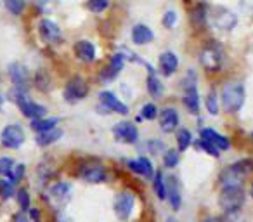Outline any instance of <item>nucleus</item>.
I'll return each mask as SVG.
<instances>
[{"instance_id":"nucleus-48","label":"nucleus","mask_w":253,"mask_h":222,"mask_svg":"<svg viewBox=\"0 0 253 222\" xmlns=\"http://www.w3.org/2000/svg\"><path fill=\"white\" fill-rule=\"evenodd\" d=\"M4 101H5V97L2 94H0V108H2V106H4Z\"/></svg>"},{"instance_id":"nucleus-18","label":"nucleus","mask_w":253,"mask_h":222,"mask_svg":"<svg viewBox=\"0 0 253 222\" xmlns=\"http://www.w3.org/2000/svg\"><path fill=\"white\" fill-rule=\"evenodd\" d=\"M160 127L165 134H170L173 132L177 127H179V113H177L173 108H165L160 113Z\"/></svg>"},{"instance_id":"nucleus-31","label":"nucleus","mask_w":253,"mask_h":222,"mask_svg":"<svg viewBox=\"0 0 253 222\" xmlns=\"http://www.w3.org/2000/svg\"><path fill=\"white\" fill-rule=\"evenodd\" d=\"M14 184L11 182L9 179H0V196L2 200H9V198L14 194Z\"/></svg>"},{"instance_id":"nucleus-49","label":"nucleus","mask_w":253,"mask_h":222,"mask_svg":"<svg viewBox=\"0 0 253 222\" xmlns=\"http://www.w3.org/2000/svg\"><path fill=\"white\" fill-rule=\"evenodd\" d=\"M250 196L253 198V184H252V187H250Z\"/></svg>"},{"instance_id":"nucleus-19","label":"nucleus","mask_w":253,"mask_h":222,"mask_svg":"<svg viewBox=\"0 0 253 222\" xmlns=\"http://www.w3.org/2000/svg\"><path fill=\"white\" fill-rule=\"evenodd\" d=\"M47 194H49V198L54 201V203L64 205L68 200H70L71 184H68V182H56L54 186H50V187H49Z\"/></svg>"},{"instance_id":"nucleus-4","label":"nucleus","mask_w":253,"mask_h":222,"mask_svg":"<svg viewBox=\"0 0 253 222\" xmlns=\"http://www.w3.org/2000/svg\"><path fill=\"white\" fill-rule=\"evenodd\" d=\"M184 89V97L182 102L193 115L200 113V94H198V85H196V75L193 71H187L186 78L182 80Z\"/></svg>"},{"instance_id":"nucleus-16","label":"nucleus","mask_w":253,"mask_h":222,"mask_svg":"<svg viewBox=\"0 0 253 222\" xmlns=\"http://www.w3.org/2000/svg\"><path fill=\"white\" fill-rule=\"evenodd\" d=\"M125 66V57H123L122 52H116L115 56L111 57V63L101 71V82H109L120 73Z\"/></svg>"},{"instance_id":"nucleus-22","label":"nucleus","mask_w":253,"mask_h":222,"mask_svg":"<svg viewBox=\"0 0 253 222\" xmlns=\"http://www.w3.org/2000/svg\"><path fill=\"white\" fill-rule=\"evenodd\" d=\"M153 39H155V33H153V30L149 26L135 25L132 28V42L135 45H146V44L153 42Z\"/></svg>"},{"instance_id":"nucleus-23","label":"nucleus","mask_w":253,"mask_h":222,"mask_svg":"<svg viewBox=\"0 0 253 222\" xmlns=\"http://www.w3.org/2000/svg\"><path fill=\"white\" fill-rule=\"evenodd\" d=\"M200 135H201V139H207V141H210L213 146H217L220 151H225V149H229V146H231L229 144V139L220 135L218 132H215L213 129H201Z\"/></svg>"},{"instance_id":"nucleus-42","label":"nucleus","mask_w":253,"mask_h":222,"mask_svg":"<svg viewBox=\"0 0 253 222\" xmlns=\"http://www.w3.org/2000/svg\"><path fill=\"white\" fill-rule=\"evenodd\" d=\"M35 82H37V87H39L40 90H47V89H49V77H47L43 71H39V73H37Z\"/></svg>"},{"instance_id":"nucleus-27","label":"nucleus","mask_w":253,"mask_h":222,"mask_svg":"<svg viewBox=\"0 0 253 222\" xmlns=\"http://www.w3.org/2000/svg\"><path fill=\"white\" fill-rule=\"evenodd\" d=\"M148 92L156 99L162 97L163 84L160 82V78L156 77V73H149V77H148Z\"/></svg>"},{"instance_id":"nucleus-38","label":"nucleus","mask_w":253,"mask_h":222,"mask_svg":"<svg viewBox=\"0 0 253 222\" xmlns=\"http://www.w3.org/2000/svg\"><path fill=\"white\" fill-rule=\"evenodd\" d=\"M200 148L203 149L205 153H208V155L215 156L217 158L218 155H220V149L217 148V146H213L210 141H207V139H200Z\"/></svg>"},{"instance_id":"nucleus-25","label":"nucleus","mask_w":253,"mask_h":222,"mask_svg":"<svg viewBox=\"0 0 253 222\" xmlns=\"http://www.w3.org/2000/svg\"><path fill=\"white\" fill-rule=\"evenodd\" d=\"M208 18V11H207V5L205 4H198L196 7L191 11V23L198 28H203V25L207 23Z\"/></svg>"},{"instance_id":"nucleus-9","label":"nucleus","mask_w":253,"mask_h":222,"mask_svg":"<svg viewBox=\"0 0 253 222\" xmlns=\"http://www.w3.org/2000/svg\"><path fill=\"white\" fill-rule=\"evenodd\" d=\"M99 101H101L99 109H104L102 113H118V115L128 113V106L120 101V99L109 90L101 92V94H99Z\"/></svg>"},{"instance_id":"nucleus-50","label":"nucleus","mask_w":253,"mask_h":222,"mask_svg":"<svg viewBox=\"0 0 253 222\" xmlns=\"http://www.w3.org/2000/svg\"><path fill=\"white\" fill-rule=\"evenodd\" d=\"M169 222H177V221H173V219H170V221Z\"/></svg>"},{"instance_id":"nucleus-46","label":"nucleus","mask_w":253,"mask_h":222,"mask_svg":"<svg viewBox=\"0 0 253 222\" xmlns=\"http://www.w3.org/2000/svg\"><path fill=\"white\" fill-rule=\"evenodd\" d=\"M30 217L33 219V222H40L42 215H40V212L37 210V208H30Z\"/></svg>"},{"instance_id":"nucleus-17","label":"nucleus","mask_w":253,"mask_h":222,"mask_svg":"<svg viewBox=\"0 0 253 222\" xmlns=\"http://www.w3.org/2000/svg\"><path fill=\"white\" fill-rule=\"evenodd\" d=\"M165 182H167V198H169L170 205H172L173 210H180V205H182V194H180L179 180H177V177L170 176Z\"/></svg>"},{"instance_id":"nucleus-3","label":"nucleus","mask_w":253,"mask_h":222,"mask_svg":"<svg viewBox=\"0 0 253 222\" xmlns=\"http://www.w3.org/2000/svg\"><path fill=\"white\" fill-rule=\"evenodd\" d=\"M246 194L241 186H224L218 194V205L225 212H238L245 205Z\"/></svg>"},{"instance_id":"nucleus-34","label":"nucleus","mask_w":253,"mask_h":222,"mask_svg":"<svg viewBox=\"0 0 253 222\" xmlns=\"http://www.w3.org/2000/svg\"><path fill=\"white\" fill-rule=\"evenodd\" d=\"M205 106H207V111L210 115H218V99L215 92H210L205 99Z\"/></svg>"},{"instance_id":"nucleus-29","label":"nucleus","mask_w":253,"mask_h":222,"mask_svg":"<svg viewBox=\"0 0 253 222\" xmlns=\"http://www.w3.org/2000/svg\"><path fill=\"white\" fill-rule=\"evenodd\" d=\"M191 142H193L191 132L186 131V129L179 131V134H177V148H179V151H186V149L191 146Z\"/></svg>"},{"instance_id":"nucleus-11","label":"nucleus","mask_w":253,"mask_h":222,"mask_svg":"<svg viewBox=\"0 0 253 222\" xmlns=\"http://www.w3.org/2000/svg\"><path fill=\"white\" fill-rule=\"evenodd\" d=\"M210 19L215 28L218 30H232L238 23L234 12H231L225 7H213V11L210 12Z\"/></svg>"},{"instance_id":"nucleus-6","label":"nucleus","mask_w":253,"mask_h":222,"mask_svg":"<svg viewBox=\"0 0 253 222\" xmlns=\"http://www.w3.org/2000/svg\"><path fill=\"white\" fill-rule=\"evenodd\" d=\"M222 59H224L222 49L213 42L205 45V49L201 50V54H200V61H201V64H203V68H207V70H210V71L220 70Z\"/></svg>"},{"instance_id":"nucleus-13","label":"nucleus","mask_w":253,"mask_h":222,"mask_svg":"<svg viewBox=\"0 0 253 222\" xmlns=\"http://www.w3.org/2000/svg\"><path fill=\"white\" fill-rule=\"evenodd\" d=\"M7 73H9V78H11V82L14 84V87L28 90L30 71H28V68H26L25 64H23V63H11L7 66Z\"/></svg>"},{"instance_id":"nucleus-12","label":"nucleus","mask_w":253,"mask_h":222,"mask_svg":"<svg viewBox=\"0 0 253 222\" xmlns=\"http://www.w3.org/2000/svg\"><path fill=\"white\" fill-rule=\"evenodd\" d=\"M113 135L118 139L120 142L125 144H135L139 141V131L134 124L130 122H120L113 127Z\"/></svg>"},{"instance_id":"nucleus-45","label":"nucleus","mask_w":253,"mask_h":222,"mask_svg":"<svg viewBox=\"0 0 253 222\" xmlns=\"http://www.w3.org/2000/svg\"><path fill=\"white\" fill-rule=\"evenodd\" d=\"M12 222H32V221H30V217L25 214V212H19V214H16V215H14Z\"/></svg>"},{"instance_id":"nucleus-35","label":"nucleus","mask_w":253,"mask_h":222,"mask_svg":"<svg viewBox=\"0 0 253 222\" xmlns=\"http://www.w3.org/2000/svg\"><path fill=\"white\" fill-rule=\"evenodd\" d=\"M177 163H179V151H175V149H169V151H165V156H163V165H165L167 169H173V167H177Z\"/></svg>"},{"instance_id":"nucleus-26","label":"nucleus","mask_w":253,"mask_h":222,"mask_svg":"<svg viewBox=\"0 0 253 222\" xmlns=\"http://www.w3.org/2000/svg\"><path fill=\"white\" fill-rule=\"evenodd\" d=\"M57 124H59V118H35V120L32 122V131L35 132H43V131H49V129H54L57 127Z\"/></svg>"},{"instance_id":"nucleus-36","label":"nucleus","mask_w":253,"mask_h":222,"mask_svg":"<svg viewBox=\"0 0 253 222\" xmlns=\"http://www.w3.org/2000/svg\"><path fill=\"white\" fill-rule=\"evenodd\" d=\"M109 2L108 0H88L87 2V7L90 12H94V14H99V12H104L106 9H108Z\"/></svg>"},{"instance_id":"nucleus-28","label":"nucleus","mask_w":253,"mask_h":222,"mask_svg":"<svg viewBox=\"0 0 253 222\" xmlns=\"http://www.w3.org/2000/svg\"><path fill=\"white\" fill-rule=\"evenodd\" d=\"M153 186H155V191L158 194L160 200H165L167 198V182H165V177H163L162 172H155L153 176Z\"/></svg>"},{"instance_id":"nucleus-21","label":"nucleus","mask_w":253,"mask_h":222,"mask_svg":"<svg viewBox=\"0 0 253 222\" xmlns=\"http://www.w3.org/2000/svg\"><path fill=\"white\" fill-rule=\"evenodd\" d=\"M75 54L78 59H82L84 63H92L95 59V47L88 40H78L75 44Z\"/></svg>"},{"instance_id":"nucleus-47","label":"nucleus","mask_w":253,"mask_h":222,"mask_svg":"<svg viewBox=\"0 0 253 222\" xmlns=\"http://www.w3.org/2000/svg\"><path fill=\"white\" fill-rule=\"evenodd\" d=\"M201 222H222V219H218V217H207V219H203Z\"/></svg>"},{"instance_id":"nucleus-14","label":"nucleus","mask_w":253,"mask_h":222,"mask_svg":"<svg viewBox=\"0 0 253 222\" xmlns=\"http://www.w3.org/2000/svg\"><path fill=\"white\" fill-rule=\"evenodd\" d=\"M39 35L45 44H57L63 37L57 23L50 21V19H42L39 23Z\"/></svg>"},{"instance_id":"nucleus-44","label":"nucleus","mask_w":253,"mask_h":222,"mask_svg":"<svg viewBox=\"0 0 253 222\" xmlns=\"http://www.w3.org/2000/svg\"><path fill=\"white\" fill-rule=\"evenodd\" d=\"M146 148L149 149V153H160V151L165 149V146H163V142L156 141V139H151V141L146 144Z\"/></svg>"},{"instance_id":"nucleus-15","label":"nucleus","mask_w":253,"mask_h":222,"mask_svg":"<svg viewBox=\"0 0 253 222\" xmlns=\"http://www.w3.org/2000/svg\"><path fill=\"white\" fill-rule=\"evenodd\" d=\"M19 109H21V113L25 115L26 118H32V120H35V118H42L47 115V108L42 104H39V102H33L32 99L26 95L25 99H21V101L18 102Z\"/></svg>"},{"instance_id":"nucleus-24","label":"nucleus","mask_w":253,"mask_h":222,"mask_svg":"<svg viewBox=\"0 0 253 222\" xmlns=\"http://www.w3.org/2000/svg\"><path fill=\"white\" fill-rule=\"evenodd\" d=\"M61 137H63V131H61L59 127H54V129H49V131L37 132L35 142L39 146H42V148H45V146H50L56 141H59Z\"/></svg>"},{"instance_id":"nucleus-1","label":"nucleus","mask_w":253,"mask_h":222,"mask_svg":"<svg viewBox=\"0 0 253 222\" xmlns=\"http://www.w3.org/2000/svg\"><path fill=\"white\" fill-rule=\"evenodd\" d=\"M253 172V160H241L225 167L218 176L222 186H241L243 179Z\"/></svg>"},{"instance_id":"nucleus-33","label":"nucleus","mask_w":253,"mask_h":222,"mask_svg":"<svg viewBox=\"0 0 253 222\" xmlns=\"http://www.w3.org/2000/svg\"><path fill=\"white\" fill-rule=\"evenodd\" d=\"M16 198H18V205H19V208H21L23 212H26V210H30V205H32V200H30V193H28V189H19L18 191V194H16Z\"/></svg>"},{"instance_id":"nucleus-32","label":"nucleus","mask_w":253,"mask_h":222,"mask_svg":"<svg viewBox=\"0 0 253 222\" xmlns=\"http://www.w3.org/2000/svg\"><path fill=\"white\" fill-rule=\"evenodd\" d=\"M4 4L7 11L14 16H19L25 9V0H4Z\"/></svg>"},{"instance_id":"nucleus-10","label":"nucleus","mask_w":253,"mask_h":222,"mask_svg":"<svg viewBox=\"0 0 253 222\" xmlns=\"http://www.w3.org/2000/svg\"><path fill=\"white\" fill-rule=\"evenodd\" d=\"M134 205H135V198L132 193H118L115 198V203H113V208H115V214L120 221H126L130 219L132 212H134Z\"/></svg>"},{"instance_id":"nucleus-30","label":"nucleus","mask_w":253,"mask_h":222,"mask_svg":"<svg viewBox=\"0 0 253 222\" xmlns=\"http://www.w3.org/2000/svg\"><path fill=\"white\" fill-rule=\"evenodd\" d=\"M26 172V167L23 165V163H14V165L11 167V170L7 172L9 176V180H11L12 184H18L19 180L23 179V176H25Z\"/></svg>"},{"instance_id":"nucleus-40","label":"nucleus","mask_w":253,"mask_h":222,"mask_svg":"<svg viewBox=\"0 0 253 222\" xmlns=\"http://www.w3.org/2000/svg\"><path fill=\"white\" fill-rule=\"evenodd\" d=\"M137 160H139V163H141L142 172H144V176H146V177H153V176H155V169H153L151 160L144 158V156H141V158H137Z\"/></svg>"},{"instance_id":"nucleus-41","label":"nucleus","mask_w":253,"mask_h":222,"mask_svg":"<svg viewBox=\"0 0 253 222\" xmlns=\"http://www.w3.org/2000/svg\"><path fill=\"white\" fill-rule=\"evenodd\" d=\"M35 4L42 12H50L54 7H56L57 0H35Z\"/></svg>"},{"instance_id":"nucleus-43","label":"nucleus","mask_w":253,"mask_h":222,"mask_svg":"<svg viewBox=\"0 0 253 222\" xmlns=\"http://www.w3.org/2000/svg\"><path fill=\"white\" fill-rule=\"evenodd\" d=\"M12 165H14V160L12 158H7V156L0 158V176H5V174L11 170Z\"/></svg>"},{"instance_id":"nucleus-37","label":"nucleus","mask_w":253,"mask_h":222,"mask_svg":"<svg viewBox=\"0 0 253 222\" xmlns=\"http://www.w3.org/2000/svg\"><path fill=\"white\" fill-rule=\"evenodd\" d=\"M141 117L144 118V120H155V118L158 117V108H156L155 102H148V104L142 106Z\"/></svg>"},{"instance_id":"nucleus-8","label":"nucleus","mask_w":253,"mask_h":222,"mask_svg":"<svg viewBox=\"0 0 253 222\" xmlns=\"http://www.w3.org/2000/svg\"><path fill=\"white\" fill-rule=\"evenodd\" d=\"M78 177H82L85 182L101 184V182H106V180H108V172H106V167L102 165V163L90 162L78 170Z\"/></svg>"},{"instance_id":"nucleus-39","label":"nucleus","mask_w":253,"mask_h":222,"mask_svg":"<svg viewBox=\"0 0 253 222\" xmlns=\"http://www.w3.org/2000/svg\"><path fill=\"white\" fill-rule=\"evenodd\" d=\"M162 23H163V26L165 28H173L175 26V23H177V14H175V11H167L165 14H163V19H162Z\"/></svg>"},{"instance_id":"nucleus-7","label":"nucleus","mask_w":253,"mask_h":222,"mask_svg":"<svg viewBox=\"0 0 253 222\" xmlns=\"http://www.w3.org/2000/svg\"><path fill=\"white\" fill-rule=\"evenodd\" d=\"M25 131H23V127L19 124H11L7 125V127L2 131V134H0V142H2V146L7 149H18L23 146V142H25Z\"/></svg>"},{"instance_id":"nucleus-2","label":"nucleus","mask_w":253,"mask_h":222,"mask_svg":"<svg viewBox=\"0 0 253 222\" xmlns=\"http://www.w3.org/2000/svg\"><path fill=\"white\" fill-rule=\"evenodd\" d=\"M245 104V87L239 82H229L222 89V106L227 113H238Z\"/></svg>"},{"instance_id":"nucleus-20","label":"nucleus","mask_w":253,"mask_h":222,"mask_svg":"<svg viewBox=\"0 0 253 222\" xmlns=\"http://www.w3.org/2000/svg\"><path fill=\"white\" fill-rule=\"evenodd\" d=\"M177 68H179V57L175 56V52H172V50L162 52V56H160V70H162V73L165 77H172L177 71Z\"/></svg>"},{"instance_id":"nucleus-5","label":"nucleus","mask_w":253,"mask_h":222,"mask_svg":"<svg viewBox=\"0 0 253 222\" xmlns=\"http://www.w3.org/2000/svg\"><path fill=\"white\" fill-rule=\"evenodd\" d=\"M87 94H88V85H87V82H85V78L80 77V75L70 78L68 84H66V87H64V90H63L64 101L71 102V104H75V102L85 99L87 97Z\"/></svg>"}]
</instances>
